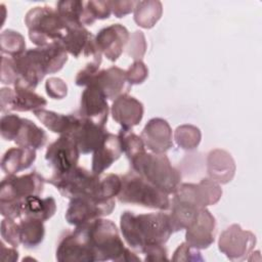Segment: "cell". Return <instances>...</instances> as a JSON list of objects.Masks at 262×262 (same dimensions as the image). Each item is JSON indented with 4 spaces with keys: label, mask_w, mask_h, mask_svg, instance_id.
<instances>
[{
    "label": "cell",
    "mask_w": 262,
    "mask_h": 262,
    "mask_svg": "<svg viewBox=\"0 0 262 262\" xmlns=\"http://www.w3.org/2000/svg\"><path fill=\"white\" fill-rule=\"evenodd\" d=\"M46 182L53 185L68 199L92 196L101 200L115 199L121 189V176L117 174L97 175L80 166L63 173H53Z\"/></svg>",
    "instance_id": "1"
},
{
    "label": "cell",
    "mask_w": 262,
    "mask_h": 262,
    "mask_svg": "<svg viewBox=\"0 0 262 262\" xmlns=\"http://www.w3.org/2000/svg\"><path fill=\"white\" fill-rule=\"evenodd\" d=\"M120 229L127 245L141 254L150 246L165 245L174 232L170 215L164 212L135 214L124 211Z\"/></svg>",
    "instance_id": "2"
},
{
    "label": "cell",
    "mask_w": 262,
    "mask_h": 262,
    "mask_svg": "<svg viewBox=\"0 0 262 262\" xmlns=\"http://www.w3.org/2000/svg\"><path fill=\"white\" fill-rule=\"evenodd\" d=\"M81 232L94 261H140L130 249L126 248L116 224L108 219L97 218L76 226Z\"/></svg>",
    "instance_id": "3"
},
{
    "label": "cell",
    "mask_w": 262,
    "mask_h": 262,
    "mask_svg": "<svg viewBox=\"0 0 262 262\" xmlns=\"http://www.w3.org/2000/svg\"><path fill=\"white\" fill-rule=\"evenodd\" d=\"M46 179L37 171L16 176L8 174L0 185V213L12 219L23 217V202L43 192Z\"/></svg>",
    "instance_id": "4"
},
{
    "label": "cell",
    "mask_w": 262,
    "mask_h": 262,
    "mask_svg": "<svg viewBox=\"0 0 262 262\" xmlns=\"http://www.w3.org/2000/svg\"><path fill=\"white\" fill-rule=\"evenodd\" d=\"M130 162L131 170L162 191L173 194L181 183V173L165 154L142 152Z\"/></svg>",
    "instance_id": "5"
},
{
    "label": "cell",
    "mask_w": 262,
    "mask_h": 262,
    "mask_svg": "<svg viewBox=\"0 0 262 262\" xmlns=\"http://www.w3.org/2000/svg\"><path fill=\"white\" fill-rule=\"evenodd\" d=\"M122 184L117 199L120 203L166 211L170 209L169 194L147 182L134 171L121 176Z\"/></svg>",
    "instance_id": "6"
},
{
    "label": "cell",
    "mask_w": 262,
    "mask_h": 262,
    "mask_svg": "<svg viewBox=\"0 0 262 262\" xmlns=\"http://www.w3.org/2000/svg\"><path fill=\"white\" fill-rule=\"evenodd\" d=\"M25 25L30 40L38 47L60 41L68 30L56 9L50 6L31 8L26 13Z\"/></svg>",
    "instance_id": "7"
},
{
    "label": "cell",
    "mask_w": 262,
    "mask_h": 262,
    "mask_svg": "<svg viewBox=\"0 0 262 262\" xmlns=\"http://www.w3.org/2000/svg\"><path fill=\"white\" fill-rule=\"evenodd\" d=\"M1 136L8 141H14L17 146L34 149L42 148L47 141L46 132L34 122L17 115H3L0 121Z\"/></svg>",
    "instance_id": "8"
},
{
    "label": "cell",
    "mask_w": 262,
    "mask_h": 262,
    "mask_svg": "<svg viewBox=\"0 0 262 262\" xmlns=\"http://www.w3.org/2000/svg\"><path fill=\"white\" fill-rule=\"evenodd\" d=\"M115 207V199L101 200L92 196H78L71 199L64 217L69 224L76 227L110 215Z\"/></svg>",
    "instance_id": "9"
},
{
    "label": "cell",
    "mask_w": 262,
    "mask_h": 262,
    "mask_svg": "<svg viewBox=\"0 0 262 262\" xmlns=\"http://www.w3.org/2000/svg\"><path fill=\"white\" fill-rule=\"evenodd\" d=\"M256 242L252 231L243 229L238 224H231L221 232L218 249L231 261H244L252 254Z\"/></svg>",
    "instance_id": "10"
},
{
    "label": "cell",
    "mask_w": 262,
    "mask_h": 262,
    "mask_svg": "<svg viewBox=\"0 0 262 262\" xmlns=\"http://www.w3.org/2000/svg\"><path fill=\"white\" fill-rule=\"evenodd\" d=\"M0 101L1 113L3 114H8L11 111L35 112L47 104V100L43 96L18 84L14 85L13 88H1Z\"/></svg>",
    "instance_id": "11"
},
{
    "label": "cell",
    "mask_w": 262,
    "mask_h": 262,
    "mask_svg": "<svg viewBox=\"0 0 262 262\" xmlns=\"http://www.w3.org/2000/svg\"><path fill=\"white\" fill-rule=\"evenodd\" d=\"M80 150L77 143L69 135H60L49 144L45 160L53 169V173H63L78 166Z\"/></svg>",
    "instance_id": "12"
},
{
    "label": "cell",
    "mask_w": 262,
    "mask_h": 262,
    "mask_svg": "<svg viewBox=\"0 0 262 262\" xmlns=\"http://www.w3.org/2000/svg\"><path fill=\"white\" fill-rule=\"evenodd\" d=\"M76 113L83 119L105 126L110 113L106 95L95 84L86 86L81 95L80 108Z\"/></svg>",
    "instance_id": "13"
},
{
    "label": "cell",
    "mask_w": 262,
    "mask_h": 262,
    "mask_svg": "<svg viewBox=\"0 0 262 262\" xmlns=\"http://www.w3.org/2000/svg\"><path fill=\"white\" fill-rule=\"evenodd\" d=\"M66 51L78 58L81 54L93 59H101L102 53L98 50L93 36L85 27L69 28L59 41Z\"/></svg>",
    "instance_id": "14"
},
{
    "label": "cell",
    "mask_w": 262,
    "mask_h": 262,
    "mask_svg": "<svg viewBox=\"0 0 262 262\" xmlns=\"http://www.w3.org/2000/svg\"><path fill=\"white\" fill-rule=\"evenodd\" d=\"M216 219L207 208H202L198 212L195 219L186 228L185 242L198 249H207L215 241Z\"/></svg>",
    "instance_id": "15"
},
{
    "label": "cell",
    "mask_w": 262,
    "mask_h": 262,
    "mask_svg": "<svg viewBox=\"0 0 262 262\" xmlns=\"http://www.w3.org/2000/svg\"><path fill=\"white\" fill-rule=\"evenodd\" d=\"M130 34L126 27L121 24H114L99 30L95 36V43L98 50L111 60L116 61L125 49Z\"/></svg>",
    "instance_id": "16"
},
{
    "label": "cell",
    "mask_w": 262,
    "mask_h": 262,
    "mask_svg": "<svg viewBox=\"0 0 262 262\" xmlns=\"http://www.w3.org/2000/svg\"><path fill=\"white\" fill-rule=\"evenodd\" d=\"M145 148L155 154H165L173 147L172 129L162 118H152L144 126L140 135Z\"/></svg>",
    "instance_id": "17"
},
{
    "label": "cell",
    "mask_w": 262,
    "mask_h": 262,
    "mask_svg": "<svg viewBox=\"0 0 262 262\" xmlns=\"http://www.w3.org/2000/svg\"><path fill=\"white\" fill-rule=\"evenodd\" d=\"M55 256L59 262H93L91 253L77 228L60 236Z\"/></svg>",
    "instance_id": "18"
},
{
    "label": "cell",
    "mask_w": 262,
    "mask_h": 262,
    "mask_svg": "<svg viewBox=\"0 0 262 262\" xmlns=\"http://www.w3.org/2000/svg\"><path fill=\"white\" fill-rule=\"evenodd\" d=\"M90 84L97 85L104 92L107 99L113 101L122 94H128L131 88L125 71L118 67H111L96 72L88 81L87 86Z\"/></svg>",
    "instance_id": "19"
},
{
    "label": "cell",
    "mask_w": 262,
    "mask_h": 262,
    "mask_svg": "<svg viewBox=\"0 0 262 262\" xmlns=\"http://www.w3.org/2000/svg\"><path fill=\"white\" fill-rule=\"evenodd\" d=\"M143 104L129 94H122L112 104L111 113L114 121L121 125L122 129L132 130L143 118Z\"/></svg>",
    "instance_id": "20"
},
{
    "label": "cell",
    "mask_w": 262,
    "mask_h": 262,
    "mask_svg": "<svg viewBox=\"0 0 262 262\" xmlns=\"http://www.w3.org/2000/svg\"><path fill=\"white\" fill-rule=\"evenodd\" d=\"M107 132L104 126L97 125L80 117L78 124L69 136L77 143L80 152L87 155L93 152L99 146Z\"/></svg>",
    "instance_id": "21"
},
{
    "label": "cell",
    "mask_w": 262,
    "mask_h": 262,
    "mask_svg": "<svg viewBox=\"0 0 262 262\" xmlns=\"http://www.w3.org/2000/svg\"><path fill=\"white\" fill-rule=\"evenodd\" d=\"M236 170L235 162L231 155L220 148L211 150L207 157V173L209 178L219 184L230 182Z\"/></svg>",
    "instance_id": "22"
},
{
    "label": "cell",
    "mask_w": 262,
    "mask_h": 262,
    "mask_svg": "<svg viewBox=\"0 0 262 262\" xmlns=\"http://www.w3.org/2000/svg\"><path fill=\"white\" fill-rule=\"evenodd\" d=\"M122 146L118 135L107 132L99 146L93 151L91 171L97 175L102 174L122 155Z\"/></svg>",
    "instance_id": "23"
},
{
    "label": "cell",
    "mask_w": 262,
    "mask_h": 262,
    "mask_svg": "<svg viewBox=\"0 0 262 262\" xmlns=\"http://www.w3.org/2000/svg\"><path fill=\"white\" fill-rule=\"evenodd\" d=\"M56 11L69 28L91 26L95 19L91 15L87 1L62 0L56 3Z\"/></svg>",
    "instance_id": "24"
},
{
    "label": "cell",
    "mask_w": 262,
    "mask_h": 262,
    "mask_svg": "<svg viewBox=\"0 0 262 262\" xmlns=\"http://www.w3.org/2000/svg\"><path fill=\"white\" fill-rule=\"evenodd\" d=\"M33 113L47 129L59 135H70L80 120L77 113L63 115L44 108L37 110Z\"/></svg>",
    "instance_id": "25"
},
{
    "label": "cell",
    "mask_w": 262,
    "mask_h": 262,
    "mask_svg": "<svg viewBox=\"0 0 262 262\" xmlns=\"http://www.w3.org/2000/svg\"><path fill=\"white\" fill-rule=\"evenodd\" d=\"M36 160V149L30 147H11L3 155L1 168L6 174H16L30 168Z\"/></svg>",
    "instance_id": "26"
},
{
    "label": "cell",
    "mask_w": 262,
    "mask_h": 262,
    "mask_svg": "<svg viewBox=\"0 0 262 262\" xmlns=\"http://www.w3.org/2000/svg\"><path fill=\"white\" fill-rule=\"evenodd\" d=\"M18 226L20 244H23L25 248L34 249L43 242L45 235L44 221L24 216L19 219Z\"/></svg>",
    "instance_id": "27"
},
{
    "label": "cell",
    "mask_w": 262,
    "mask_h": 262,
    "mask_svg": "<svg viewBox=\"0 0 262 262\" xmlns=\"http://www.w3.org/2000/svg\"><path fill=\"white\" fill-rule=\"evenodd\" d=\"M56 212V203L52 196L32 195L23 202V217H33L47 221Z\"/></svg>",
    "instance_id": "28"
},
{
    "label": "cell",
    "mask_w": 262,
    "mask_h": 262,
    "mask_svg": "<svg viewBox=\"0 0 262 262\" xmlns=\"http://www.w3.org/2000/svg\"><path fill=\"white\" fill-rule=\"evenodd\" d=\"M163 13V4L158 0L136 1L133 14L135 23L143 28H152L161 18Z\"/></svg>",
    "instance_id": "29"
},
{
    "label": "cell",
    "mask_w": 262,
    "mask_h": 262,
    "mask_svg": "<svg viewBox=\"0 0 262 262\" xmlns=\"http://www.w3.org/2000/svg\"><path fill=\"white\" fill-rule=\"evenodd\" d=\"M192 192L194 201L200 208L215 205L222 195L220 184L209 177L203 178L199 183H192Z\"/></svg>",
    "instance_id": "30"
},
{
    "label": "cell",
    "mask_w": 262,
    "mask_h": 262,
    "mask_svg": "<svg viewBox=\"0 0 262 262\" xmlns=\"http://www.w3.org/2000/svg\"><path fill=\"white\" fill-rule=\"evenodd\" d=\"M0 49L3 54L15 57L26 51L24 36L13 30H5L0 35Z\"/></svg>",
    "instance_id": "31"
},
{
    "label": "cell",
    "mask_w": 262,
    "mask_h": 262,
    "mask_svg": "<svg viewBox=\"0 0 262 262\" xmlns=\"http://www.w3.org/2000/svg\"><path fill=\"white\" fill-rule=\"evenodd\" d=\"M174 139L177 145L182 149L191 150L199 146L202 139V133L198 127L184 124L176 128L174 132Z\"/></svg>",
    "instance_id": "32"
},
{
    "label": "cell",
    "mask_w": 262,
    "mask_h": 262,
    "mask_svg": "<svg viewBox=\"0 0 262 262\" xmlns=\"http://www.w3.org/2000/svg\"><path fill=\"white\" fill-rule=\"evenodd\" d=\"M118 137L121 142L122 150L123 152H125L129 161L145 151V145L141 137L132 132V130H126L121 128Z\"/></svg>",
    "instance_id": "33"
},
{
    "label": "cell",
    "mask_w": 262,
    "mask_h": 262,
    "mask_svg": "<svg viewBox=\"0 0 262 262\" xmlns=\"http://www.w3.org/2000/svg\"><path fill=\"white\" fill-rule=\"evenodd\" d=\"M128 56L136 60H141L146 51V40L145 36L141 31H134L128 40L125 47Z\"/></svg>",
    "instance_id": "34"
},
{
    "label": "cell",
    "mask_w": 262,
    "mask_h": 262,
    "mask_svg": "<svg viewBox=\"0 0 262 262\" xmlns=\"http://www.w3.org/2000/svg\"><path fill=\"white\" fill-rule=\"evenodd\" d=\"M1 237L11 247L17 248L20 245L19 238V226L15 222V219L4 217L1 221Z\"/></svg>",
    "instance_id": "35"
},
{
    "label": "cell",
    "mask_w": 262,
    "mask_h": 262,
    "mask_svg": "<svg viewBox=\"0 0 262 262\" xmlns=\"http://www.w3.org/2000/svg\"><path fill=\"white\" fill-rule=\"evenodd\" d=\"M128 83L132 85L141 84L148 77V69L142 60H136L125 71Z\"/></svg>",
    "instance_id": "36"
},
{
    "label": "cell",
    "mask_w": 262,
    "mask_h": 262,
    "mask_svg": "<svg viewBox=\"0 0 262 262\" xmlns=\"http://www.w3.org/2000/svg\"><path fill=\"white\" fill-rule=\"evenodd\" d=\"M173 261H204V258L201 255V252L189 246L186 242L182 243L175 250L173 257Z\"/></svg>",
    "instance_id": "37"
},
{
    "label": "cell",
    "mask_w": 262,
    "mask_h": 262,
    "mask_svg": "<svg viewBox=\"0 0 262 262\" xmlns=\"http://www.w3.org/2000/svg\"><path fill=\"white\" fill-rule=\"evenodd\" d=\"M45 90L47 95L52 99H62L68 94V86L66 82L56 77L47 79L45 83Z\"/></svg>",
    "instance_id": "38"
},
{
    "label": "cell",
    "mask_w": 262,
    "mask_h": 262,
    "mask_svg": "<svg viewBox=\"0 0 262 262\" xmlns=\"http://www.w3.org/2000/svg\"><path fill=\"white\" fill-rule=\"evenodd\" d=\"M87 7L95 20L108 18L112 13L110 1H87Z\"/></svg>",
    "instance_id": "39"
},
{
    "label": "cell",
    "mask_w": 262,
    "mask_h": 262,
    "mask_svg": "<svg viewBox=\"0 0 262 262\" xmlns=\"http://www.w3.org/2000/svg\"><path fill=\"white\" fill-rule=\"evenodd\" d=\"M145 261H167L168 253L165 245H154L144 250L142 253Z\"/></svg>",
    "instance_id": "40"
},
{
    "label": "cell",
    "mask_w": 262,
    "mask_h": 262,
    "mask_svg": "<svg viewBox=\"0 0 262 262\" xmlns=\"http://www.w3.org/2000/svg\"><path fill=\"white\" fill-rule=\"evenodd\" d=\"M112 13L116 17H124L134 10L136 1H110Z\"/></svg>",
    "instance_id": "41"
},
{
    "label": "cell",
    "mask_w": 262,
    "mask_h": 262,
    "mask_svg": "<svg viewBox=\"0 0 262 262\" xmlns=\"http://www.w3.org/2000/svg\"><path fill=\"white\" fill-rule=\"evenodd\" d=\"M1 57V83L7 85H14L15 76L11 66L10 57H6L4 55H2Z\"/></svg>",
    "instance_id": "42"
},
{
    "label": "cell",
    "mask_w": 262,
    "mask_h": 262,
    "mask_svg": "<svg viewBox=\"0 0 262 262\" xmlns=\"http://www.w3.org/2000/svg\"><path fill=\"white\" fill-rule=\"evenodd\" d=\"M0 259L2 261L15 262L18 259V252L14 247L7 248L3 242L0 243Z\"/></svg>",
    "instance_id": "43"
}]
</instances>
